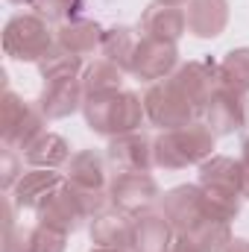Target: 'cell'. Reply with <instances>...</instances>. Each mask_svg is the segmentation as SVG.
I'll list each match as a JSON object with an SVG mask.
<instances>
[{
	"label": "cell",
	"mask_w": 249,
	"mask_h": 252,
	"mask_svg": "<svg viewBox=\"0 0 249 252\" xmlns=\"http://www.w3.org/2000/svg\"><path fill=\"white\" fill-rule=\"evenodd\" d=\"M214 132L208 124L190 121L182 129L161 132L153 141V161L164 170H182L187 164H202L211 158Z\"/></svg>",
	"instance_id": "cell-1"
},
{
	"label": "cell",
	"mask_w": 249,
	"mask_h": 252,
	"mask_svg": "<svg viewBox=\"0 0 249 252\" xmlns=\"http://www.w3.org/2000/svg\"><path fill=\"white\" fill-rule=\"evenodd\" d=\"M85 109V121L94 132L118 138V135H129L138 132L141 121L147 118L144 112V100L138 94L129 91H109V94H94L82 103Z\"/></svg>",
	"instance_id": "cell-2"
},
{
	"label": "cell",
	"mask_w": 249,
	"mask_h": 252,
	"mask_svg": "<svg viewBox=\"0 0 249 252\" xmlns=\"http://www.w3.org/2000/svg\"><path fill=\"white\" fill-rule=\"evenodd\" d=\"M53 47L56 38L41 15H15L3 30V50L18 62H41Z\"/></svg>",
	"instance_id": "cell-3"
},
{
	"label": "cell",
	"mask_w": 249,
	"mask_h": 252,
	"mask_svg": "<svg viewBox=\"0 0 249 252\" xmlns=\"http://www.w3.org/2000/svg\"><path fill=\"white\" fill-rule=\"evenodd\" d=\"M144 112H147V121L164 132L170 129H182L187 126L199 112L193 109V103L187 100L185 94L179 91V85L167 76V79H158L147 88L144 94Z\"/></svg>",
	"instance_id": "cell-4"
},
{
	"label": "cell",
	"mask_w": 249,
	"mask_h": 252,
	"mask_svg": "<svg viewBox=\"0 0 249 252\" xmlns=\"http://www.w3.org/2000/svg\"><path fill=\"white\" fill-rule=\"evenodd\" d=\"M0 129L6 147L27 150L44 132V112L32 103H24L15 91H6L0 103Z\"/></svg>",
	"instance_id": "cell-5"
},
{
	"label": "cell",
	"mask_w": 249,
	"mask_h": 252,
	"mask_svg": "<svg viewBox=\"0 0 249 252\" xmlns=\"http://www.w3.org/2000/svg\"><path fill=\"white\" fill-rule=\"evenodd\" d=\"M164 217L176 235H190L199 223L208 220L205 193L199 185H179L164 193Z\"/></svg>",
	"instance_id": "cell-6"
},
{
	"label": "cell",
	"mask_w": 249,
	"mask_h": 252,
	"mask_svg": "<svg viewBox=\"0 0 249 252\" xmlns=\"http://www.w3.org/2000/svg\"><path fill=\"white\" fill-rule=\"evenodd\" d=\"M176 62H179V50H176L173 41H161V38L144 35L138 41V47H135L129 73L138 76V79H147V82H158V79L170 76Z\"/></svg>",
	"instance_id": "cell-7"
},
{
	"label": "cell",
	"mask_w": 249,
	"mask_h": 252,
	"mask_svg": "<svg viewBox=\"0 0 249 252\" xmlns=\"http://www.w3.org/2000/svg\"><path fill=\"white\" fill-rule=\"evenodd\" d=\"M202 115L214 135H232L249 126V97L232 88H217Z\"/></svg>",
	"instance_id": "cell-8"
},
{
	"label": "cell",
	"mask_w": 249,
	"mask_h": 252,
	"mask_svg": "<svg viewBox=\"0 0 249 252\" xmlns=\"http://www.w3.org/2000/svg\"><path fill=\"white\" fill-rule=\"evenodd\" d=\"M170 79L179 85V91L193 103L196 112H205L208 100H211L214 91L220 88V64L211 62V59L187 62V64H182V67H176V73H173Z\"/></svg>",
	"instance_id": "cell-9"
},
{
	"label": "cell",
	"mask_w": 249,
	"mask_h": 252,
	"mask_svg": "<svg viewBox=\"0 0 249 252\" xmlns=\"http://www.w3.org/2000/svg\"><path fill=\"white\" fill-rule=\"evenodd\" d=\"M109 196L118 211L124 214H141L158 199V185L150 173H118Z\"/></svg>",
	"instance_id": "cell-10"
},
{
	"label": "cell",
	"mask_w": 249,
	"mask_h": 252,
	"mask_svg": "<svg viewBox=\"0 0 249 252\" xmlns=\"http://www.w3.org/2000/svg\"><path fill=\"white\" fill-rule=\"evenodd\" d=\"M106 158L118 173H150V167L156 164L153 161V141H147L138 132L112 138Z\"/></svg>",
	"instance_id": "cell-11"
},
{
	"label": "cell",
	"mask_w": 249,
	"mask_h": 252,
	"mask_svg": "<svg viewBox=\"0 0 249 252\" xmlns=\"http://www.w3.org/2000/svg\"><path fill=\"white\" fill-rule=\"evenodd\" d=\"M64 182H67V176L56 173V170L32 167L30 173L18 176V182H15V188H12V196H15V202H18L21 208H35V211H38L56 190L62 188Z\"/></svg>",
	"instance_id": "cell-12"
},
{
	"label": "cell",
	"mask_w": 249,
	"mask_h": 252,
	"mask_svg": "<svg viewBox=\"0 0 249 252\" xmlns=\"http://www.w3.org/2000/svg\"><path fill=\"white\" fill-rule=\"evenodd\" d=\"M88 214L82 211V205H79V199H76V193L73 188L64 182L62 188L56 190L41 208H38V220H41V226H50V229H56V232H73L82 220H85Z\"/></svg>",
	"instance_id": "cell-13"
},
{
	"label": "cell",
	"mask_w": 249,
	"mask_h": 252,
	"mask_svg": "<svg viewBox=\"0 0 249 252\" xmlns=\"http://www.w3.org/2000/svg\"><path fill=\"white\" fill-rule=\"evenodd\" d=\"M185 21L196 38H217L229 24V0H187Z\"/></svg>",
	"instance_id": "cell-14"
},
{
	"label": "cell",
	"mask_w": 249,
	"mask_h": 252,
	"mask_svg": "<svg viewBox=\"0 0 249 252\" xmlns=\"http://www.w3.org/2000/svg\"><path fill=\"white\" fill-rule=\"evenodd\" d=\"M82 97H85V91H82V82H79L76 76L50 79V82L44 85V94H41V100H38V109L44 112V118L59 121V118L73 115V112L82 106Z\"/></svg>",
	"instance_id": "cell-15"
},
{
	"label": "cell",
	"mask_w": 249,
	"mask_h": 252,
	"mask_svg": "<svg viewBox=\"0 0 249 252\" xmlns=\"http://www.w3.org/2000/svg\"><path fill=\"white\" fill-rule=\"evenodd\" d=\"M103 30L94 24V21H82V18H73V21H64L62 27L56 30V44L62 47L64 53L76 56V59H85L91 56L97 47H103Z\"/></svg>",
	"instance_id": "cell-16"
},
{
	"label": "cell",
	"mask_w": 249,
	"mask_h": 252,
	"mask_svg": "<svg viewBox=\"0 0 249 252\" xmlns=\"http://www.w3.org/2000/svg\"><path fill=\"white\" fill-rule=\"evenodd\" d=\"M187 30L185 12L179 6H164V3H153L144 15H141V32L150 38H161V41H179L182 32Z\"/></svg>",
	"instance_id": "cell-17"
},
{
	"label": "cell",
	"mask_w": 249,
	"mask_h": 252,
	"mask_svg": "<svg viewBox=\"0 0 249 252\" xmlns=\"http://www.w3.org/2000/svg\"><path fill=\"white\" fill-rule=\"evenodd\" d=\"M173 226L164 214H141L132 226V252H170Z\"/></svg>",
	"instance_id": "cell-18"
},
{
	"label": "cell",
	"mask_w": 249,
	"mask_h": 252,
	"mask_svg": "<svg viewBox=\"0 0 249 252\" xmlns=\"http://www.w3.org/2000/svg\"><path fill=\"white\" fill-rule=\"evenodd\" d=\"M132 226L135 220L124 211H103L91 223V241L106 250H132Z\"/></svg>",
	"instance_id": "cell-19"
},
{
	"label": "cell",
	"mask_w": 249,
	"mask_h": 252,
	"mask_svg": "<svg viewBox=\"0 0 249 252\" xmlns=\"http://www.w3.org/2000/svg\"><path fill=\"white\" fill-rule=\"evenodd\" d=\"M241 176L244 161H235L229 156H211L208 161L199 164V188H232L241 193Z\"/></svg>",
	"instance_id": "cell-20"
},
{
	"label": "cell",
	"mask_w": 249,
	"mask_h": 252,
	"mask_svg": "<svg viewBox=\"0 0 249 252\" xmlns=\"http://www.w3.org/2000/svg\"><path fill=\"white\" fill-rule=\"evenodd\" d=\"M24 158L27 164L32 167H44V170H56L59 164H64L70 158V147L62 135L56 132H41L27 150H24Z\"/></svg>",
	"instance_id": "cell-21"
},
{
	"label": "cell",
	"mask_w": 249,
	"mask_h": 252,
	"mask_svg": "<svg viewBox=\"0 0 249 252\" xmlns=\"http://www.w3.org/2000/svg\"><path fill=\"white\" fill-rule=\"evenodd\" d=\"M67 185L82 190H103L106 185V167H103V158L94 153V150H82L70 158V167H67Z\"/></svg>",
	"instance_id": "cell-22"
},
{
	"label": "cell",
	"mask_w": 249,
	"mask_h": 252,
	"mask_svg": "<svg viewBox=\"0 0 249 252\" xmlns=\"http://www.w3.org/2000/svg\"><path fill=\"white\" fill-rule=\"evenodd\" d=\"M82 91L85 97H94V94H109V91H121V82H124V70L109 59H94V62L85 67L82 73Z\"/></svg>",
	"instance_id": "cell-23"
},
{
	"label": "cell",
	"mask_w": 249,
	"mask_h": 252,
	"mask_svg": "<svg viewBox=\"0 0 249 252\" xmlns=\"http://www.w3.org/2000/svg\"><path fill=\"white\" fill-rule=\"evenodd\" d=\"M138 35L129 30V27H115L103 35V56L109 62H115L121 70H129L132 67V56H135V47H138Z\"/></svg>",
	"instance_id": "cell-24"
},
{
	"label": "cell",
	"mask_w": 249,
	"mask_h": 252,
	"mask_svg": "<svg viewBox=\"0 0 249 252\" xmlns=\"http://www.w3.org/2000/svg\"><path fill=\"white\" fill-rule=\"evenodd\" d=\"M220 88L249 94V47L226 53V59L220 62Z\"/></svg>",
	"instance_id": "cell-25"
},
{
	"label": "cell",
	"mask_w": 249,
	"mask_h": 252,
	"mask_svg": "<svg viewBox=\"0 0 249 252\" xmlns=\"http://www.w3.org/2000/svg\"><path fill=\"white\" fill-rule=\"evenodd\" d=\"M190 238H193V244L202 252H226L229 244L235 241L229 223H226V220H211V217H208L205 223H199V226L190 232Z\"/></svg>",
	"instance_id": "cell-26"
},
{
	"label": "cell",
	"mask_w": 249,
	"mask_h": 252,
	"mask_svg": "<svg viewBox=\"0 0 249 252\" xmlns=\"http://www.w3.org/2000/svg\"><path fill=\"white\" fill-rule=\"evenodd\" d=\"M205 193V211L211 220H235L241 211V193L232 188H202Z\"/></svg>",
	"instance_id": "cell-27"
},
{
	"label": "cell",
	"mask_w": 249,
	"mask_h": 252,
	"mask_svg": "<svg viewBox=\"0 0 249 252\" xmlns=\"http://www.w3.org/2000/svg\"><path fill=\"white\" fill-rule=\"evenodd\" d=\"M79 67H82V59H76V56L64 53L59 44H56V47H53V50L38 62V70H41L44 82H50V79H64V76H76V73H79Z\"/></svg>",
	"instance_id": "cell-28"
},
{
	"label": "cell",
	"mask_w": 249,
	"mask_h": 252,
	"mask_svg": "<svg viewBox=\"0 0 249 252\" xmlns=\"http://www.w3.org/2000/svg\"><path fill=\"white\" fill-rule=\"evenodd\" d=\"M30 6L44 21H62V18H70L82 9V0H32Z\"/></svg>",
	"instance_id": "cell-29"
},
{
	"label": "cell",
	"mask_w": 249,
	"mask_h": 252,
	"mask_svg": "<svg viewBox=\"0 0 249 252\" xmlns=\"http://www.w3.org/2000/svg\"><path fill=\"white\" fill-rule=\"evenodd\" d=\"M64 232H56V229H50V226H35V229H30V247L32 252H64Z\"/></svg>",
	"instance_id": "cell-30"
},
{
	"label": "cell",
	"mask_w": 249,
	"mask_h": 252,
	"mask_svg": "<svg viewBox=\"0 0 249 252\" xmlns=\"http://www.w3.org/2000/svg\"><path fill=\"white\" fill-rule=\"evenodd\" d=\"M3 252H32V247H30V229H15V226H9Z\"/></svg>",
	"instance_id": "cell-31"
},
{
	"label": "cell",
	"mask_w": 249,
	"mask_h": 252,
	"mask_svg": "<svg viewBox=\"0 0 249 252\" xmlns=\"http://www.w3.org/2000/svg\"><path fill=\"white\" fill-rule=\"evenodd\" d=\"M15 156H12V147H6L3 153V188H15Z\"/></svg>",
	"instance_id": "cell-32"
},
{
	"label": "cell",
	"mask_w": 249,
	"mask_h": 252,
	"mask_svg": "<svg viewBox=\"0 0 249 252\" xmlns=\"http://www.w3.org/2000/svg\"><path fill=\"white\" fill-rule=\"evenodd\" d=\"M170 252H202V250L193 244V238H190V235H176V241H173Z\"/></svg>",
	"instance_id": "cell-33"
},
{
	"label": "cell",
	"mask_w": 249,
	"mask_h": 252,
	"mask_svg": "<svg viewBox=\"0 0 249 252\" xmlns=\"http://www.w3.org/2000/svg\"><path fill=\"white\" fill-rule=\"evenodd\" d=\"M241 193L244 199H249V164L244 161V176H241Z\"/></svg>",
	"instance_id": "cell-34"
},
{
	"label": "cell",
	"mask_w": 249,
	"mask_h": 252,
	"mask_svg": "<svg viewBox=\"0 0 249 252\" xmlns=\"http://www.w3.org/2000/svg\"><path fill=\"white\" fill-rule=\"evenodd\" d=\"M226 252H249V241H241V238H238V241L229 244V250Z\"/></svg>",
	"instance_id": "cell-35"
},
{
	"label": "cell",
	"mask_w": 249,
	"mask_h": 252,
	"mask_svg": "<svg viewBox=\"0 0 249 252\" xmlns=\"http://www.w3.org/2000/svg\"><path fill=\"white\" fill-rule=\"evenodd\" d=\"M156 3H164V6H185L187 0H156Z\"/></svg>",
	"instance_id": "cell-36"
},
{
	"label": "cell",
	"mask_w": 249,
	"mask_h": 252,
	"mask_svg": "<svg viewBox=\"0 0 249 252\" xmlns=\"http://www.w3.org/2000/svg\"><path fill=\"white\" fill-rule=\"evenodd\" d=\"M241 150H244V158H241V161H247V164H249V138L244 141V147H241Z\"/></svg>",
	"instance_id": "cell-37"
},
{
	"label": "cell",
	"mask_w": 249,
	"mask_h": 252,
	"mask_svg": "<svg viewBox=\"0 0 249 252\" xmlns=\"http://www.w3.org/2000/svg\"><path fill=\"white\" fill-rule=\"evenodd\" d=\"M91 252H126V250H106V247H94Z\"/></svg>",
	"instance_id": "cell-38"
},
{
	"label": "cell",
	"mask_w": 249,
	"mask_h": 252,
	"mask_svg": "<svg viewBox=\"0 0 249 252\" xmlns=\"http://www.w3.org/2000/svg\"><path fill=\"white\" fill-rule=\"evenodd\" d=\"M9 3H18L21 6V3H32V0H9Z\"/></svg>",
	"instance_id": "cell-39"
}]
</instances>
